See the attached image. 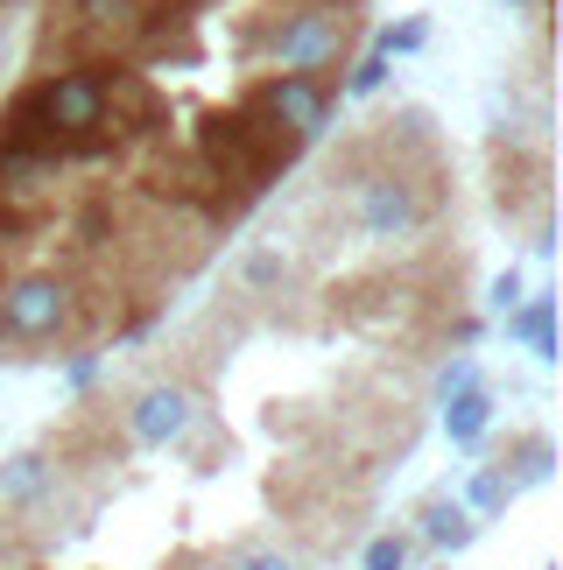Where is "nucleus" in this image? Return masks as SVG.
Returning a JSON list of instances; mask_svg holds the SVG:
<instances>
[{
  "mask_svg": "<svg viewBox=\"0 0 563 570\" xmlns=\"http://www.w3.org/2000/svg\"><path fill=\"white\" fill-rule=\"evenodd\" d=\"M381 148H387V163H359L345 177V205H353L359 239L395 247V239H416L429 226V184L402 163V114L381 120Z\"/></svg>",
  "mask_w": 563,
  "mask_h": 570,
  "instance_id": "f03ea898",
  "label": "nucleus"
},
{
  "mask_svg": "<svg viewBox=\"0 0 563 570\" xmlns=\"http://www.w3.org/2000/svg\"><path fill=\"white\" fill-rule=\"evenodd\" d=\"M514 296H522V275H501V282H493V303H507V311H514Z\"/></svg>",
  "mask_w": 563,
  "mask_h": 570,
  "instance_id": "f3484780",
  "label": "nucleus"
},
{
  "mask_svg": "<svg viewBox=\"0 0 563 570\" xmlns=\"http://www.w3.org/2000/svg\"><path fill=\"white\" fill-rule=\"evenodd\" d=\"M359 36V8H310V0H282V14H268L254 29V50L275 57L289 78H332L345 50Z\"/></svg>",
  "mask_w": 563,
  "mask_h": 570,
  "instance_id": "7ed1b4c3",
  "label": "nucleus"
},
{
  "mask_svg": "<svg viewBox=\"0 0 563 570\" xmlns=\"http://www.w3.org/2000/svg\"><path fill=\"white\" fill-rule=\"evenodd\" d=\"M437 387H444V402H451V394H465V387H472V360H451Z\"/></svg>",
  "mask_w": 563,
  "mask_h": 570,
  "instance_id": "2eb2a0df",
  "label": "nucleus"
},
{
  "mask_svg": "<svg viewBox=\"0 0 563 570\" xmlns=\"http://www.w3.org/2000/svg\"><path fill=\"white\" fill-rule=\"evenodd\" d=\"M92 296L57 268L0 275V345L8 353H99L92 345Z\"/></svg>",
  "mask_w": 563,
  "mask_h": 570,
  "instance_id": "f257e3e1",
  "label": "nucleus"
},
{
  "mask_svg": "<svg viewBox=\"0 0 563 570\" xmlns=\"http://www.w3.org/2000/svg\"><path fill=\"white\" fill-rule=\"evenodd\" d=\"M423 36H429L423 21H402V29H381L374 50H381V57H402V50H423Z\"/></svg>",
  "mask_w": 563,
  "mask_h": 570,
  "instance_id": "f8f14e48",
  "label": "nucleus"
},
{
  "mask_svg": "<svg viewBox=\"0 0 563 570\" xmlns=\"http://www.w3.org/2000/svg\"><path fill=\"white\" fill-rule=\"evenodd\" d=\"M190 415H198V402L177 387V381H156V387H141L135 402L120 409V423L135 444H177V436L190 430Z\"/></svg>",
  "mask_w": 563,
  "mask_h": 570,
  "instance_id": "39448f33",
  "label": "nucleus"
},
{
  "mask_svg": "<svg viewBox=\"0 0 563 570\" xmlns=\"http://www.w3.org/2000/svg\"><path fill=\"white\" fill-rule=\"evenodd\" d=\"M493 423V394L480 387H465V394H451V409H444V430H451V444H480Z\"/></svg>",
  "mask_w": 563,
  "mask_h": 570,
  "instance_id": "423d86ee",
  "label": "nucleus"
},
{
  "mask_svg": "<svg viewBox=\"0 0 563 570\" xmlns=\"http://www.w3.org/2000/svg\"><path fill=\"white\" fill-rule=\"evenodd\" d=\"M381 85H387V57L374 50V57H366V63H353V78H345L338 92H353V99H366V92H381Z\"/></svg>",
  "mask_w": 563,
  "mask_h": 570,
  "instance_id": "9b49d317",
  "label": "nucleus"
},
{
  "mask_svg": "<svg viewBox=\"0 0 563 570\" xmlns=\"http://www.w3.org/2000/svg\"><path fill=\"white\" fill-rule=\"evenodd\" d=\"M501 500H507V472L486 465L480 479H472V508H480V514H501Z\"/></svg>",
  "mask_w": 563,
  "mask_h": 570,
  "instance_id": "9d476101",
  "label": "nucleus"
},
{
  "mask_svg": "<svg viewBox=\"0 0 563 570\" xmlns=\"http://www.w3.org/2000/svg\"><path fill=\"white\" fill-rule=\"evenodd\" d=\"M226 570H289V557H275V550H247V557H233Z\"/></svg>",
  "mask_w": 563,
  "mask_h": 570,
  "instance_id": "4468645a",
  "label": "nucleus"
},
{
  "mask_svg": "<svg viewBox=\"0 0 563 570\" xmlns=\"http://www.w3.org/2000/svg\"><path fill=\"white\" fill-rule=\"evenodd\" d=\"M42 479H50V465H42V451H21V458H8V465H0V500H36L42 493Z\"/></svg>",
  "mask_w": 563,
  "mask_h": 570,
  "instance_id": "1a4fd4ad",
  "label": "nucleus"
},
{
  "mask_svg": "<svg viewBox=\"0 0 563 570\" xmlns=\"http://www.w3.org/2000/svg\"><path fill=\"white\" fill-rule=\"evenodd\" d=\"M507 338H529L535 360H556V338H550V296H529L522 311H507Z\"/></svg>",
  "mask_w": 563,
  "mask_h": 570,
  "instance_id": "0eeeda50",
  "label": "nucleus"
},
{
  "mask_svg": "<svg viewBox=\"0 0 563 570\" xmlns=\"http://www.w3.org/2000/svg\"><path fill=\"white\" fill-rule=\"evenodd\" d=\"M156 8H162V14H169V8H177V14H184V8H205V0H156Z\"/></svg>",
  "mask_w": 563,
  "mask_h": 570,
  "instance_id": "a211bd4d",
  "label": "nucleus"
},
{
  "mask_svg": "<svg viewBox=\"0 0 563 570\" xmlns=\"http://www.w3.org/2000/svg\"><path fill=\"white\" fill-rule=\"evenodd\" d=\"M247 99H261L296 141H317V135H324V120H332V106H338L332 78H289V71H282V78H254V85H247Z\"/></svg>",
  "mask_w": 563,
  "mask_h": 570,
  "instance_id": "20e7f679",
  "label": "nucleus"
},
{
  "mask_svg": "<svg viewBox=\"0 0 563 570\" xmlns=\"http://www.w3.org/2000/svg\"><path fill=\"white\" fill-rule=\"evenodd\" d=\"M99 381V353H71V387H92Z\"/></svg>",
  "mask_w": 563,
  "mask_h": 570,
  "instance_id": "dca6fc26",
  "label": "nucleus"
},
{
  "mask_svg": "<svg viewBox=\"0 0 563 570\" xmlns=\"http://www.w3.org/2000/svg\"><path fill=\"white\" fill-rule=\"evenodd\" d=\"M423 535L437 542V550H465V542H472V521H465L458 500H429V508H423Z\"/></svg>",
  "mask_w": 563,
  "mask_h": 570,
  "instance_id": "6e6552de",
  "label": "nucleus"
},
{
  "mask_svg": "<svg viewBox=\"0 0 563 570\" xmlns=\"http://www.w3.org/2000/svg\"><path fill=\"white\" fill-rule=\"evenodd\" d=\"M402 563H408V542H402V535L366 542V570H402Z\"/></svg>",
  "mask_w": 563,
  "mask_h": 570,
  "instance_id": "ddd939ff",
  "label": "nucleus"
}]
</instances>
